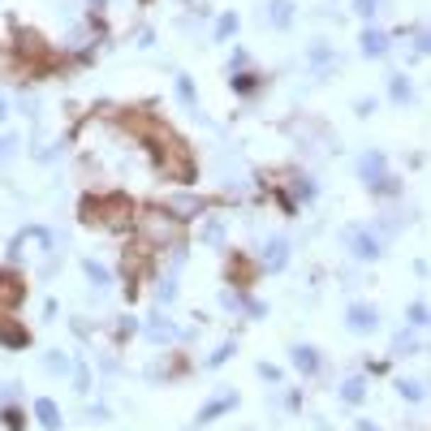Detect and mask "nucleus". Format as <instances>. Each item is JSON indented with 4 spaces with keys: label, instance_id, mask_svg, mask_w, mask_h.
Segmentation results:
<instances>
[{
    "label": "nucleus",
    "instance_id": "nucleus-1",
    "mask_svg": "<svg viewBox=\"0 0 431 431\" xmlns=\"http://www.w3.org/2000/svg\"><path fill=\"white\" fill-rule=\"evenodd\" d=\"M82 225H99V229H130L134 225V203H130V194H121V190H113V194H86L82 198Z\"/></svg>",
    "mask_w": 431,
    "mask_h": 431
},
{
    "label": "nucleus",
    "instance_id": "nucleus-2",
    "mask_svg": "<svg viewBox=\"0 0 431 431\" xmlns=\"http://www.w3.org/2000/svg\"><path fill=\"white\" fill-rule=\"evenodd\" d=\"M130 229L138 233V246H147V250H164V246L181 242V220L169 207H142V211H134Z\"/></svg>",
    "mask_w": 431,
    "mask_h": 431
},
{
    "label": "nucleus",
    "instance_id": "nucleus-3",
    "mask_svg": "<svg viewBox=\"0 0 431 431\" xmlns=\"http://www.w3.org/2000/svg\"><path fill=\"white\" fill-rule=\"evenodd\" d=\"M26 298V276H18L13 267H0V315L18 310Z\"/></svg>",
    "mask_w": 431,
    "mask_h": 431
},
{
    "label": "nucleus",
    "instance_id": "nucleus-4",
    "mask_svg": "<svg viewBox=\"0 0 431 431\" xmlns=\"http://www.w3.org/2000/svg\"><path fill=\"white\" fill-rule=\"evenodd\" d=\"M345 246H349V254H354V259H362V263H375V259L384 254L380 237H375L371 229H345Z\"/></svg>",
    "mask_w": 431,
    "mask_h": 431
},
{
    "label": "nucleus",
    "instance_id": "nucleus-5",
    "mask_svg": "<svg viewBox=\"0 0 431 431\" xmlns=\"http://www.w3.org/2000/svg\"><path fill=\"white\" fill-rule=\"evenodd\" d=\"M345 328H349V332H358V337L375 332V328H380V310H375L371 302H354V306L345 310Z\"/></svg>",
    "mask_w": 431,
    "mask_h": 431
},
{
    "label": "nucleus",
    "instance_id": "nucleus-6",
    "mask_svg": "<svg viewBox=\"0 0 431 431\" xmlns=\"http://www.w3.org/2000/svg\"><path fill=\"white\" fill-rule=\"evenodd\" d=\"M18 57L35 61L39 69H47V65H52V52H47V43H43L35 30H18Z\"/></svg>",
    "mask_w": 431,
    "mask_h": 431
},
{
    "label": "nucleus",
    "instance_id": "nucleus-7",
    "mask_svg": "<svg viewBox=\"0 0 431 431\" xmlns=\"http://www.w3.org/2000/svg\"><path fill=\"white\" fill-rule=\"evenodd\" d=\"M0 345L5 349H26L30 345V328L18 323L13 315H0Z\"/></svg>",
    "mask_w": 431,
    "mask_h": 431
},
{
    "label": "nucleus",
    "instance_id": "nucleus-8",
    "mask_svg": "<svg viewBox=\"0 0 431 431\" xmlns=\"http://www.w3.org/2000/svg\"><path fill=\"white\" fill-rule=\"evenodd\" d=\"M285 263H289V242L285 237H272V242L263 246V254H259V267H263V272H281Z\"/></svg>",
    "mask_w": 431,
    "mask_h": 431
},
{
    "label": "nucleus",
    "instance_id": "nucleus-9",
    "mask_svg": "<svg viewBox=\"0 0 431 431\" xmlns=\"http://www.w3.org/2000/svg\"><path fill=\"white\" fill-rule=\"evenodd\" d=\"M358 47H362V57L380 61V57H388V35H384V30H375V26H366V30L358 35Z\"/></svg>",
    "mask_w": 431,
    "mask_h": 431
},
{
    "label": "nucleus",
    "instance_id": "nucleus-10",
    "mask_svg": "<svg viewBox=\"0 0 431 431\" xmlns=\"http://www.w3.org/2000/svg\"><path fill=\"white\" fill-rule=\"evenodd\" d=\"M233 405H237V393H233V388H229V393H220V397H211V401L198 410V427H203V422H211V418H220V414H229Z\"/></svg>",
    "mask_w": 431,
    "mask_h": 431
},
{
    "label": "nucleus",
    "instance_id": "nucleus-11",
    "mask_svg": "<svg viewBox=\"0 0 431 431\" xmlns=\"http://www.w3.org/2000/svg\"><path fill=\"white\" fill-rule=\"evenodd\" d=\"M164 207H169V211L177 216V220H194V216H198V211H203L207 203H203V198H194V194H173V198H169Z\"/></svg>",
    "mask_w": 431,
    "mask_h": 431
},
{
    "label": "nucleus",
    "instance_id": "nucleus-12",
    "mask_svg": "<svg viewBox=\"0 0 431 431\" xmlns=\"http://www.w3.org/2000/svg\"><path fill=\"white\" fill-rule=\"evenodd\" d=\"M384 164H388V159H384V151H366L362 159H358V177L371 186V181H380L384 177Z\"/></svg>",
    "mask_w": 431,
    "mask_h": 431
},
{
    "label": "nucleus",
    "instance_id": "nucleus-13",
    "mask_svg": "<svg viewBox=\"0 0 431 431\" xmlns=\"http://www.w3.org/2000/svg\"><path fill=\"white\" fill-rule=\"evenodd\" d=\"M267 26L289 30L293 26V0H272V5H267Z\"/></svg>",
    "mask_w": 431,
    "mask_h": 431
},
{
    "label": "nucleus",
    "instance_id": "nucleus-14",
    "mask_svg": "<svg viewBox=\"0 0 431 431\" xmlns=\"http://www.w3.org/2000/svg\"><path fill=\"white\" fill-rule=\"evenodd\" d=\"M35 418H39V427H47V431H61V405L52 401V397H39V401H35Z\"/></svg>",
    "mask_w": 431,
    "mask_h": 431
},
{
    "label": "nucleus",
    "instance_id": "nucleus-15",
    "mask_svg": "<svg viewBox=\"0 0 431 431\" xmlns=\"http://www.w3.org/2000/svg\"><path fill=\"white\" fill-rule=\"evenodd\" d=\"M289 362H293L302 375H315V371H319V349H315V345H293V349H289Z\"/></svg>",
    "mask_w": 431,
    "mask_h": 431
},
{
    "label": "nucleus",
    "instance_id": "nucleus-16",
    "mask_svg": "<svg viewBox=\"0 0 431 431\" xmlns=\"http://www.w3.org/2000/svg\"><path fill=\"white\" fill-rule=\"evenodd\" d=\"M254 272H259V267H254L246 254H233V259H229V276H237V289H246V285L254 281Z\"/></svg>",
    "mask_w": 431,
    "mask_h": 431
},
{
    "label": "nucleus",
    "instance_id": "nucleus-17",
    "mask_svg": "<svg viewBox=\"0 0 431 431\" xmlns=\"http://www.w3.org/2000/svg\"><path fill=\"white\" fill-rule=\"evenodd\" d=\"M82 272H86V281H91L95 289H108V285H113V272H108L103 263H95V259H82Z\"/></svg>",
    "mask_w": 431,
    "mask_h": 431
},
{
    "label": "nucleus",
    "instance_id": "nucleus-18",
    "mask_svg": "<svg viewBox=\"0 0 431 431\" xmlns=\"http://www.w3.org/2000/svg\"><path fill=\"white\" fill-rule=\"evenodd\" d=\"M147 337H151L155 345H164V341H173V337H177V328H173V323H169L164 315H155V319L147 323Z\"/></svg>",
    "mask_w": 431,
    "mask_h": 431
},
{
    "label": "nucleus",
    "instance_id": "nucleus-19",
    "mask_svg": "<svg viewBox=\"0 0 431 431\" xmlns=\"http://www.w3.org/2000/svg\"><path fill=\"white\" fill-rule=\"evenodd\" d=\"M362 397H366V380H362V375H349V380L341 384V401L345 405H358Z\"/></svg>",
    "mask_w": 431,
    "mask_h": 431
},
{
    "label": "nucleus",
    "instance_id": "nucleus-20",
    "mask_svg": "<svg viewBox=\"0 0 431 431\" xmlns=\"http://www.w3.org/2000/svg\"><path fill=\"white\" fill-rule=\"evenodd\" d=\"M388 95H393V103H405V99L414 95L410 78H405V74H393V78H388Z\"/></svg>",
    "mask_w": 431,
    "mask_h": 431
},
{
    "label": "nucleus",
    "instance_id": "nucleus-21",
    "mask_svg": "<svg viewBox=\"0 0 431 431\" xmlns=\"http://www.w3.org/2000/svg\"><path fill=\"white\" fill-rule=\"evenodd\" d=\"M259 82H263V78H259V74H250V69H237V74H233V91H237V95L259 91Z\"/></svg>",
    "mask_w": 431,
    "mask_h": 431
},
{
    "label": "nucleus",
    "instance_id": "nucleus-22",
    "mask_svg": "<svg viewBox=\"0 0 431 431\" xmlns=\"http://www.w3.org/2000/svg\"><path fill=\"white\" fill-rule=\"evenodd\" d=\"M177 99L190 108V113H194V108H198V95H194V82L186 78V74H177Z\"/></svg>",
    "mask_w": 431,
    "mask_h": 431
},
{
    "label": "nucleus",
    "instance_id": "nucleus-23",
    "mask_svg": "<svg viewBox=\"0 0 431 431\" xmlns=\"http://www.w3.org/2000/svg\"><path fill=\"white\" fill-rule=\"evenodd\" d=\"M0 422H5L9 431H22V427H26V410H18V405H5V410H0Z\"/></svg>",
    "mask_w": 431,
    "mask_h": 431
},
{
    "label": "nucleus",
    "instance_id": "nucleus-24",
    "mask_svg": "<svg viewBox=\"0 0 431 431\" xmlns=\"http://www.w3.org/2000/svg\"><path fill=\"white\" fill-rule=\"evenodd\" d=\"M43 366H47V371H52V375H69V358H65V354H61V349H52V354H47V358H43Z\"/></svg>",
    "mask_w": 431,
    "mask_h": 431
},
{
    "label": "nucleus",
    "instance_id": "nucleus-25",
    "mask_svg": "<svg viewBox=\"0 0 431 431\" xmlns=\"http://www.w3.org/2000/svg\"><path fill=\"white\" fill-rule=\"evenodd\" d=\"M397 393H401L405 401H422V397H427V388H422L418 380H401V384H397Z\"/></svg>",
    "mask_w": 431,
    "mask_h": 431
},
{
    "label": "nucleus",
    "instance_id": "nucleus-26",
    "mask_svg": "<svg viewBox=\"0 0 431 431\" xmlns=\"http://www.w3.org/2000/svg\"><path fill=\"white\" fill-rule=\"evenodd\" d=\"M237 26H242V22H237V13H225L220 22H216V39H229V35H237Z\"/></svg>",
    "mask_w": 431,
    "mask_h": 431
},
{
    "label": "nucleus",
    "instance_id": "nucleus-27",
    "mask_svg": "<svg viewBox=\"0 0 431 431\" xmlns=\"http://www.w3.org/2000/svg\"><path fill=\"white\" fill-rule=\"evenodd\" d=\"M371 194H401V181H397V177H388V173H384V177H380V181H371Z\"/></svg>",
    "mask_w": 431,
    "mask_h": 431
},
{
    "label": "nucleus",
    "instance_id": "nucleus-28",
    "mask_svg": "<svg viewBox=\"0 0 431 431\" xmlns=\"http://www.w3.org/2000/svg\"><path fill=\"white\" fill-rule=\"evenodd\" d=\"M198 237H203V242H207V246H220V237H225V229H220V220H207V225H203V233H198Z\"/></svg>",
    "mask_w": 431,
    "mask_h": 431
},
{
    "label": "nucleus",
    "instance_id": "nucleus-29",
    "mask_svg": "<svg viewBox=\"0 0 431 431\" xmlns=\"http://www.w3.org/2000/svg\"><path fill=\"white\" fill-rule=\"evenodd\" d=\"M229 354H233V341H225L216 354H207V362H203V366H225V362H229Z\"/></svg>",
    "mask_w": 431,
    "mask_h": 431
},
{
    "label": "nucleus",
    "instance_id": "nucleus-30",
    "mask_svg": "<svg viewBox=\"0 0 431 431\" xmlns=\"http://www.w3.org/2000/svg\"><path fill=\"white\" fill-rule=\"evenodd\" d=\"M410 328H427V302H414L410 306Z\"/></svg>",
    "mask_w": 431,
    "mask_h": 431
},
{
    "label": "nucleus",
    "instance_id": "nucleus-31",
    "mask_svg": "<svg viewBox=\"0 0 431 431\" xmlns=\"http://www.w3.org/2000/svg\"><path fill=\"white\" fill-rule=\"evenodd\" d=\"M13 155H18V138L0 134V164H5V159H13Z\"/></svg>",
    "mask_w": 431,
    "mask_h": 431
},
{
    "label": "nucleus",
    "instance_id": "nucleus-32",
    "mask_svg": "<svg viewBox=\"0 0 431 431\" xmlns=\"http://www.w3.org/2000/svg\"><path fill=\"white\" fill-rule=\"evenodd\" d=\"M310 61H315V65H328V61H332V47L315 43V47H310Z\"/></svg>",
    "mask_w": 431,
    "mask_h": 431
},
{
    "label": "nucleus",
    "instance_id": "nucleus-33",
    "mask_svg": "<svg viewBox=\"0 0 431 431\" xmlns=\"http://www.w3.org/2000/svg\"><path fill=\"white\" fill-rule=\"evenodd\" d=\"M259 375L267 384H281V366H272V362H259Z\"/></svg>",
    "mask_w": 431,
    "mask_h": 431
},
{
    "label": "nucleus",
    "instance_id": "nucleus-34",
    "mask_svg": "<svg viewBox=\"0 0 431 431\" xmlns=\"http://www.w3.org/2000/svg\"><path fill=\"white\" fill-rule=\"evenodd\" d=\"M375 5H380V0H354V13L358 18H375Z\"/></svg>",
    "mask_w": 431,
    "mask_h": 431
},
{
    "label": "nucleus",
    "instance_id": "nucleus-35",
    "mask_svg": "<svg viewBox=\"0 0 431 431\" xmlns=\"http://www.w3.org/2000/svg\"><path fill=\"white\" fill-rule=\"evenodd\" d=\"M134 332H138L134 319H121V323H117V341H125V337H134Z\"/></svg>",
    "mask_w": 431,
    "mask_h": 431
},
{
    "label": "nucleus",
    "instance_id": "nucleus-36",
    "mask_svg": "<svg viewBox=\"0 0 431 431\" xmlns=\"http://www.w3.org/2000/svg\"><path fill=\"white\" fill-rule=\"evenodd\" d=\"M74 384H78V393H91V375H86V366L74 371Z\"/></svg>",
    "mask_w": 431,
    "mask_h": 431
},
{
    "label": "nucleus",
    "instance_id": "nucleus-37",
    "mask_svg": "<svg viewBox=\"0 0 431 431\" xmlns=\"http://www.w3.org/2000/svg\"><path fill=\"white\" fill-rule=\"evenodd\" d=\"M427 47H431V43H427V30L418 26V30H414V52H418V57H427Z\"/></svg>",
    "mask_w": 431,
    "mask_h": 431
},
{
    "label": "nucleus",
    "instance_id": "nucleus-38",
    "mask_svg": "<svg viewBox=\"0 0 431 431\" xmlns=\"http://www.w3.org/2000/svg\"><path fill=\"white\" fill-rule=\"evenodd\" d=\"M354 113H358V117H371V113H375V99H354Z\"/></svg>",
    "mask_w": 431,
    "mask_h": 431
},
{
    "label": "nucleus",
    "instance_id": "nucleus-39",
    "mask_svg": "<svg viewBox=\"0 0 431 431\" xmlns=\"http://www.w3.org/2000/svg\"><path fill=\"white\" fill-rule=\"evenodd\" d=\"M358 431H380V427H375L371 418H362V422H358Z\"/></svg>",
    "mask_w": 431,
    "mask_h": 431
},
{
    "label": "nucleus",
    "instance_id": "nucleus-40",
    "mask_svg": "<svg viewBox=\"0 0 431 431\" xmlns=\"http://www.w3.org/2000/svg\"><path fill=\"white\" fill-rule=\"evenodd\" d=\"M86 5H91V9H95V13H99V9H103V5H108V0H86Z\"/></svg>",
    "mask_w": 431,
    "mask_h": 431
},
{
    "label": "nucleus",
    "instance_id": "nucleus-41",
    "mask_svg": "<svg viewBox=\"0 0 431 431\" xmlns=\"http://www.w3.org/2000/svg\"><path fill=\"white\" fill-rule=\"evenodd\" d=\"M9 117V108H5V99H0V121H5Z\"/></svg>",
    "mask_w": 431,
    "mask_h": 431
},
{
    "label": "nucleus",
    "instance_id": "nucleus-42",
    "mask_svg": "<svg viewBox=\"0 0 431 431\" xmlns=\"http://www.w3.org/2000/svg\"><path fill=\"white\" fill-rule=\"evenodd\" d=\"M142 5H147V0H142Z\"/></svg>",
    "mask_w": 431,
    "mask_h": 431
}]
</instances>
